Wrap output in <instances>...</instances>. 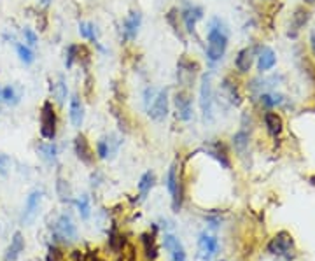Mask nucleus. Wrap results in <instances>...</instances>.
I'll return each mask as SVG.
<instances>
[{"label": "nucleus", "mask_w": 315, "mask_h": 261, "mask_svg": "<svg viewBox=\"0 0 315 261\" xmlns=\"http://www.w3.org/2000/svg\"><path fill=\"white\" fill-rule=\"evenodd\" d=\"M147 112H149L151 119H154V121H163L168 116V91L166 89H161L159 93H156Z\"/></svg>", "instance_id": "423d86ee"}, {"label": "nucleus", "mask_w": 315, "mask_h": 261, "mask_svg": "<svg viewBox=\"0 0 315 261\" xmlns=\"http://www.w3.org/2000/svg\"><path fill=\"white\" fill-rule=\"evenodd\" d=\"M223 88L228 91V95H230V100L233 102V104H240V95H238V91H236V88H235L233 85H231L230 81H224L223 83Z\"/></svg>", "instance_id": "2f4dec72"}, {"label": "nucleus", "mask_w": 315, "mask_h": 261, "mask_svg": "<svg viewBox=\"0 0 315 261\" xmlns=\"http://www.w3.org/2000/svg\"><path fill=\"white\" fill-rule=\"evenodd\" d=\"M221 261H224V260H221Z\"/></svg>", "instance_id": "a19ab883"}, {"label": "nucleus", "mask_w": 315, "mask_h": 261, "mask_svg": "<svg viewBox=\"0 0 315 261\" xmlns=\"http://www.w3.org/2000/svg\"><path fill=\"white\" fill-rule=\"evenodd\" d=\"M200 107H201V112H203L205 121H212V119H214V91H212L210 74H205V76L201 77Z\"/></svg>", "instance_id": "20e7f679"}, {"label": "nucleus", "mask_w": 315, "mask_h": 261, "mask_svg": "<svg viewBox=\"0 0 315 261\" xmlns=\"http://www.w3.org/2000/svg\"><path fill=\"white\" fill-rule=\"evenodd\" d=\"M23 35H25V43H27L28 47H35V46H37V35H35L34 30H30V28H25Z\"/></svg>", "instance_id": "f704fd0d"}, {"label": "nucleus", "mask_w": 315, "mask_h": 261, "mask_svg": "<svg viewBox=\"0 0 315 261\" xmlns=\"http://www.w3.org/2000/svg\"><path fill=\"white\" fill-rule=\"evenodd\" d=\"M228 47L226 25L219 18H214L208 25L207 34V58L210 62H219Z\"/></svg>", "instance_id": "f257e3e1"}, {"label": "nucleus", "mask_w": 315, "mask_h": 261, "mask_svg": "<svg viewBox=\"0 0 315 261\" xmlns=\"http://www.w3.org/2000/svg\"><path fill=\"white\" fill-rule=\"evenodd\" d=\"M70 121L76 128H81L84 121V105H82L79 95H72L70 98Z\"/></svg>", "instance_id": "2eb2a0df"}, {"label": "nucleus", "mask_w": 315, "mask_h": 261, "mask_svg": "<svg viewBox=\"0 0 315 261\" xmlns=\"http://www.w3.org/2000/svg\"><path fill=\"white\" fill-rule=\"evenodd\" d=\"M96 154L100 160H105L109 158V144H107V138H100L98 142H96Z\"/></svg>", "instance_id": "473e14b6"}, {"label": "nucleus", "mask_w": 315, "mask_h": 261, "mask_svg": "<svg viewBox=\"0 0 315 261\" xmlns=\"http://www.w3.org/2000/svg\"><path fill=\"white\" fill-rule=\"evenodd\" d=\"M265 123H266L268 131L273 135V137H277V135L282 133V118L277 114V112H266Z\"/></svg>", "instance_id": "aec40b11"}, {"label": "nucleus", "mask_w": 315, "mask_h": 261, "mask_svg": "<svg viewBox=\"0 0 315 261\" xmlns=\"http://www.w3.org/2000/svg\"><path fill=\"white\" fill-rule=\"evenodd\" d=\"M40 202H42V191L40 189H35L28 195L27 204H25V212H23V223L32 224L34 219L37 218L39 209H40Z\"/></svg>", "instance_id": "9d476101"}, {"label": "nucleus", "mask_w": 315, "mask_h": 261, "mask_svg": "<svg viewBox=\"0 0 315 261\" xmlns=\"http://www.w3.org/2000/svg\"><path fill=\"white\" fill-rule=\"evenodd\" d=\"M252 62H254V51L249 49V47H245V49H242L238 54H236L235 65H236V69H238L240 72L245 74V72H249V70H250Z\"/></svg>", "instance_id": "a211bd4d"}, {"label": "nucleus", "mask_w": 315, "mask_h": 261, "mask_svg": "<svg viewBox=\"0 0 315 261\" xmlns=\"http://www.w3.org/2000/svg\"><path fill=\"white\" fill-rule=\"evenodd\" d=\"M54 233L65 242H74L77 240V226L74 224L72 218L69 214H62L58 218L56 226H54Z\"/></svg>", "instance_id": "0eeeda50"}, {"label": "nucleus", "mask_w": 315, "mask_h": 261, "mask_svg": "<svg viewBox=\"0 0 315 261\" xmlns=\"http://www.w3.org/2000/svg\"><path fill=\"white\" fill-rule=\"evenodd\" d=\"M16 51H18L19 60H21L25 65H30V63H34V60H35L34 51H32L28 46H25V44H18V46H16Z\"/></svg>", "instance_id": "bb28decb"}, {"label": "nucleus", "mask_w": 315, "mask_h": 261, "mask_svg": "<svg viewBox=\"0 0 315 261\" xmlns=\"http://www.w3.org/2000/svg\"><path fill=\"white\" fill-rule=\"evenodd\" d=\"M23 249H25V238L19 231H16L11 240V246L5 251V261H16L19 258V254L23 253Z\"/></svg>", "instance_id": "dca6fc26"}, {"label": "nucleus", "mask_w": 315, "mask_h": 261, "mask_svg": "<svg viewBox=\"0 0 315 261\" xmlns=\"http://www.w3.org/2000/svg\"><path fill=\"white\" fill-rule=\"evenodd\" d=\"M217 249H219V240H217L214 235L203 231V233L200 235V238H198V251H200L201 260L210 261L212 258L215 256Z\"/></svg>", "instance_id": "6e6552de"}, {"label": "nucleus", "mask_w": 315, "mask_h": 261, "mask_svg": "<svg viewBox=\"0 0 315 261\" xmlns=\"http://www.w3.org/2000/svg\"><path fill=\"white\" fill-rule=\"evenodd\" d=\"M277 63V56H275V51L272 47H263L261 53H259V60H258V67L261 72H266V70H272Z\"/></svg>", "instance_id": "f3484780"}, {"label": "nucleus", "mask_w": 315, "mask_h": 261, "mask_svg": "<svg viewBox=\"0 0 315 261\" xmlns=\"http://www.w3.org/2000/svg\"><path fill=\"white\" fill-rule=\"evenodd\" d=\"M51 93H53V96L58 100V102H60V104H63V102H65V98H67V83H65V79H63V77H60V79H58V83H53V85H51Z\"/></svg>", "instance_id": "5701e85b"}, {"label": "nucleus", "mask_w": 315, "mask_h": 261, "mask_svg": "<svg viewBox=\"0 0 315 261\" xmlns=\"http://www.w3.org/2000/svg\"><path fill=\"white\" fill-rule=\"evenodd\" d=\"M77 204V211H79V216H81L82 219H89V214H91V205H89V198L86 195H82L81 198L76 202Z\"/></svg>", "instance_id": "cd10ccee"}, {"label": "nucleus", "mask_w": 315, "mask_h": 261, "mask_svg": "<svg viewBox=\"0 0 315 261\" xmlns=\"http://www.w3.org/2000/svg\"><path fill=\"white\" fill-rule=\"evenodd\" d=\"M140 23H142V16H140L139 11H131L130 14L124 18L123 34H124V37H126L128 41H133V39L137 37V34H139V28H140Z\"/></svg>", "instance_id": "ddd939ff"}, {"label": "nucleus", "mask_w": 315, "mask_h": 261, "mask_svg": "<svg viewBox=\"0 0 315 261\" xmlns=\"http://www.w3.org/2000/svg\"><path fill=\"white\" fill-rule=\"evenodd\" d=\"M79 34H81L84 39H93V41L96 39V32H95L93 23H81L79 25Z\"/></svg>", "instance_id": "7c9ffc66"}, {"label": "nucleus", "mask_w": 315, "mask_h": 261, "mask_svg": "<svg viewBox=\"0 0 315 261\" xmlns=\"http://www.w3.org/2000/svg\"><path fill=\"white\" fill-rule=\"evenodd\" d=\"M305 2H307V4H314L315 0H305Z\"/></svg>", "instance_id": "ea45409f"}, {"label": "nucleus", "mask_w": 315, "mask_h": 261, "mask_svg": "<svg viewBox=\"0 0 315 261\" xmlns=\"http://www.w3.org/2000/svg\"><path fill=\"white\" fill-rule=\"evenodd\" d=\"M154 96H156V91H154V88H151V86H149V88L144 91V104H146L147 109H149V105L153 104Z\"/></svg>", "instance_id": "4c0bfd02"}, {"label": "nucleus", "mask_w": 315, "mask_h": 261, "mask_svg": "<svg viewBox=\"0 0 315 261\" xmlns=\"http://www.w3.org/2000/svg\"><path fill=\"white\" fill-rule=\"evenodd\" d=\"M56 193L62 202H70V200H72V189H70V186H69V180L58 179L56 180Z\"/></svg>", "instance_id": "393cba45"}, {"label": "nucleus", "mask_w": 315, "mask_h": 261, "mask_svg": "<svg viewBox=\"0 0 315 261\" xmlns=\"http://www.w3.org/2000/svg\"><path fill=\"white\" fill-rule=\"evenodd\" d=\"M201 18H203V9L201 7L193 5V7L184 9V12H182V21H184V25H186V30H188L189 34H195L196 23H198Z\"/></svg>", "instance_id": "4468645a"}, {"label": "nucleus", "mask_w": 315, "mask_h": 261, "mask_svg": "<svg viewBox=\"0 0 315 261\" xmlns=\"http://www.w3.org/2000/svg\"><path fill=\"white\" fill-rule=\"evenodd\" d=\"M11 169V158L7 154H0V175H7Z\"/></svg>", "instance_id": "c9c22d12"}, {"label": "nucleus", "mask_w": 315, "mask_h": 261, "mask_svg": "<svg viewBox=\"0 0 315 261\" xmlns=\"http://www.w3.org/2000/svg\"><path fill=\"white\" fill-rule=\"evenodd\" d=\"M175 107H177V118L181 121H189L193 118V100L186 89H179L175 93Z\"/></svg>", "instance_id": "1a4fd4ad"}, {"label": "nucleus", "mask_w": 315, "mask_h": 261, "mask_svg": "<svg viewBox=\"0 0 315 261\" xmlns=\"http://www.w3.org/2000/svg\"><path fill=\"white\" fill-rule=\"evenodd\" d=\"M308 21V11H305V9H298L296 12H294V16H292V21H291V28L292 30L289 32V35H294L298 34V32L301 30V27H305V23Z\"/></svg>", "instance_id": "412c9836"}, {"label": "nucleus", "mask_w": 315, "mask_h": 261, "mask_svg": "<svg viewBox=\"0 0 315 261\" xmlns=\"http://www.w3.org/2000/svg\"><path fill=\"white\" fill-rule=\"evenodd\" d=\"M207 153L210 154V156H214L215 160H217V162H219L221 165L224 167V169H230V167H231L230 158H228V153H226V149H224L223 144H219V142H215V144H208Z\"/></svg>", "instance_id": "6ab92c4d"}, {"label": "nucleus", "mask_w": 315, "mask_h": 261, "mask_svg": "<svg viewBox=\"0 0 315 261\" xmlns=\"http://www.w3.org/2000/svg\"><path fill=\"white\" fill-rule=\"evenodd\" d=\"M142 244H144V249H146L147 253V258H151V260H154L156 258V246H154V235H149V233H144L142 235Z\"/></svg>", "instance_id": "c85d7f7f"}, {"label": "nucleus", "mask_w": 315, "mask_h": 261, "mask_svg": "<svg viewBox=\"0 0 315 261\" xmlns=\"http://www.w3.org/2000/svg\"><path fill=\"white\" fill-rule=\"evenodd\" d=\"M2 100H4L5 104L14 105L19 102V95L16 93V89L12 88V86H5V88L2 89Z\"/></svg>", "instance_id": "c756f323"}, {"label": "nucleus", "mask_w": 315, "mask_h": 261, "mask_svg": "<svg viewBox=\"0 0 315 261\" xmlns=\"http://www.w3.org/2000/svg\"><path fill=\"white\" fill-rule=\"evenodd\" d=\"M74 149H76L77 158H79L84 165L91 167L93 163H95V153H93V149H91V146H89L86 135H82V133L77 135L76 140H74Z\"/></svg>", "instance_id": "9b49d317"}, {"label": "nucleus", "mask_w": 315, "mask_h": 261, "mask_svg": "<svg viewBox=\"0 0 315 261\" xmlns=\"http://www.w3.org/2000/svg\"><path fill=\"white\" fill-rule=\"evenodd\" d=\"M310 44H312V51H314V54H315V34H312V37H310Z\"/></svg>", "instance_id": "58836bf2"}, {"label": "nucleus", "mask_w": 315, "mask_h": 261, "mask_svg": "<svg viewBox=\"0 0 315 261\" xmlns=\"http://www.w3.org/2000/svg\"><path fill=\"white\" fill-rule=\"evenodd\" d=\"M268 251L272 254H275V256H282V258H285V260H292L296 247H294V240H292L291 235H289L287 231H280V233H277L273 237V240L268 246Z\"/></svg>", "instance_id": "7ed1b4c3"}, {"label": "nucleus", "mask_w": 315, "mask_h": 261, "mask_svg": "<svg viewBox=\"0 0 315 261\" xmlns=\"http://www.w3.org/2000/svg\"><path fill=\"white\" fill-rule=\"evenodd\" d=\"M39 151H40V154H42V158L46 160L47 163H54L58 158V147L56 144L53 142H47V144H42V146H39Z\"/></svg>", "instance_id": "b1692460"}, {"label": "nucleus", "mask_w": 315, "mask_h": 261, "mask_svg": "<svg viewBox=\"0 0 315 261\" xmlns=\"http://www.w3.org/2000/svg\"><path fill=\"white\" fill-rule=\"evenodd\" d=\"M163 244H165V249L168 251L172 261H188L184 246H182V242L175 237V235L166 233L165 238H163Z\"/></svg>", "instance_id": "f8f14e48"}, {"label": "nucleus", "mask_w": 315, "mask_h": 261, "mask_svg": "<svg viewBox=\"0 0 315 261\" xmlns=\"http://www.w3.org/2000/svg\"><path fill=\"white\" fill-rule=\"evenodd\" d=\"M76 60H77V46L76 44H72V46H69V49H67V60H65L67 69H70Z\"/></svg>", "instance_id": "72a5a7b5"}, {"label": "nucleus", "mask_w": 315, "mask_h": 261, "mask_svg": "<svg viewBox=\"0 0 315 261\" xmlns=\"http://www.w3.org/2000/svg\"><path fill=\"white\" fill-rule=\"evenodd\" d=\"M233 146L235 149L238 151L240 156H243L247 151V146H249V137H247L245 131H238V133L233 137Z\"/></svg>", "instance_id": "a878e982"}, {"label": "nucleus", "mask_w": 315, "mask_h": 261, "mask_svg": "<svg viewBox=\"0 0 315 261\" xmlns=\"http://www.w3.org/2000/svg\"><path fill=\"white\" fill-rule=\"evenodd\" d=\"M58 130V114L53 102L46 100L40 107V135L46 140H53Z\"/></svg>", "instance_id": "f03ea898"}, {"label": "nucleus", "mask_w": 315, "mask_h": 261, "mask_svg": "<svg viewBox=\"0 0 315 261\" xmlns=\"http://www.w3.org/2000/svg\"><path fill=\"white\" fill-rule=\"evenodd\" d=\"M63 260V254L60 249L56 247H49V253H47V261H62Z\"/></svg>", "instance_id": "e433bc0d"}, {"label": "nucleus", "mask_w": 315, "mask_h": 261, "mask_svg": "<svg viewBox=\"0 0 315 261\" xmlns=\"http://www.w3.org/2000/svg\"><path fill=\"white\" fill-rule=\"evenodd\" d=\"M154 180H156V175H154L153 172H146L142 177H140V182H139V191H140V196L142 198H146L147 193L153 189L154 186Z\"/></svg>", "instance_id": "4be33fe9"}, {"label": "nucleus", "mask_w": 315, "mask_h": 261, "mask_svg": "<svg viewBox=\"0 0 315 261\" xmlns=\"http://www.w3.org/2000/svg\"><path fill=\"white\" fill-rule=\"evenodd\" d=\"M166 188H168L170 195H172L173 211L177 212L182 205V184H181V179H179V174H177V163H173L168 169V174H166Z\"/></svg>", "instance_id": "39448f33"}]
</instances>
